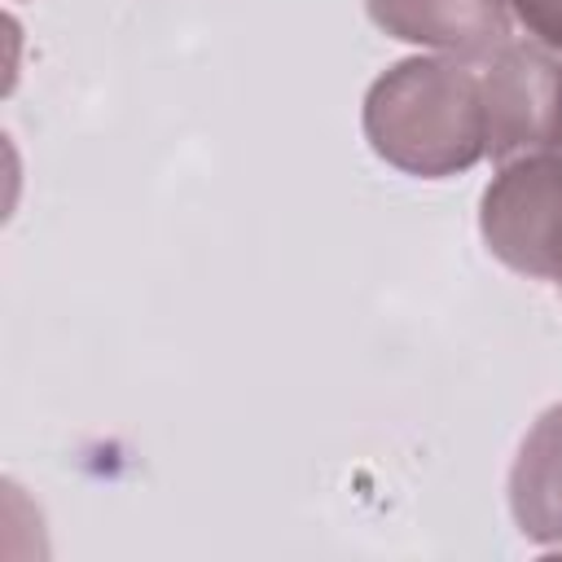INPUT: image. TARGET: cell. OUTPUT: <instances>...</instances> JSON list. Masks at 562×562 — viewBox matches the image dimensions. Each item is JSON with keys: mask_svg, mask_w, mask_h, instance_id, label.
<instances>
[{"mask_svg": "<svg viewBox=\"0 0 562 562\" xmlns=\"http://www.w3.org/2000/svg\"><path fill=\"white\" fill-rule=\"evenodd\" d=\"M369 18L404 44H422L448 57H487L514 40V18L505 0H364Z\"/></svg>", "mask_w": 562, "mask_h": 562, "instance_id": "277c9868", "label": "cell"}, {"mask_svg": "<svg viewBox=\"0 0 562 562\" xmlns=\"http://www.w3.org/2000/svg\"><path fill=\"white\" fill-rule=\"evenodd\" d=\"M479 66L487 154L514 162L522 154H562V53L536 40H505Z\"/></svg>", "mask_w": 562, "mask_h": 562, "instance_id": "7a4b0ae2", "label": "cell"}, {"mask_svg": "<svg viewBox=\"0 0 562 562\" xmlns=\"http://www.w3.org/2000/svg\"><path fill=\"white\" fill-rule=\"evenodd\" d=\"M509 509L527 540L562 544V404L527 430L509 470Z\"/></svg>", "mask_w": 562, "mask_h": 562, "instance_id": "5b68a950", "label": "cell"}, {"mask_svg": "<svg viewBox=\"0 0 562 562\" xmlns=\"http://www.w3.org/2000/svg\"><path fill=\"white\" fill-rule=\"evenodd\" d=\"M479 228L501 263L549 281L562 250V154L544 149L501 162L483 193Z\"/></svg>", "mask_w": 562, "mask_h": 562, "instance_id": "3957f363", "label": "cell"}, {"mask_svg": "<svg viewBox=\"0 0 562 562\" xmlns=\"http://www.w3.org/2000/svg\"><path fill=\"white\" fill-rule=\"evenodd\" d=\"M558 290H562V250H558V263H553V277H549Z\"/></svg>", "mask_w": 562, "mask_h": 562, "instance_id": "52a82bcc", "label": "cell"}, {"mask_svg": "<svg viewBox=\"0 0 562 562\" xmlns=\"http://www.w3.org/2000/svg\"><path fill=\"white\" fill-rule=\"evenodd\" d=\"M364 136L378 158L422 180L474 167L487 154L479 66L448 53L395 61L364 97Z\"/></svg>", "mask_w": 562, "mask_h": 562, "instance_id": "6da1fadb", "label": "cell"}, {"mask_svg": "<svg viewBox=\"0 0 562 562\" xmlns=\"http://www.w3.org/2000/svg\"><path fill=\"white\" fill-rule=\"evenodd\" d=\"M509 18L527 26V35L553 53H562V0H505Z\"/></svg>", "mask_w": 562, "mask_h": 562, "instance_id": "8992f818", "label": "cell"}]
</instances>
